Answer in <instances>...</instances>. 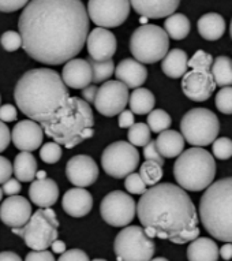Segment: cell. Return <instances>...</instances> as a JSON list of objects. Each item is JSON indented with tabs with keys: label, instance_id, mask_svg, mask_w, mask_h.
Here are the masks:
<instances>
[{
	"label": "cell",
	"instance_id": "22",
	"mask_svg": "<svg viewBox=\"0 0 232 261\" xmlns=\"http://www.w3.org/2000/svg\"><path fill=\"white\" fill-rule=\"evenodd\" d=\"M62 206L71 218H83L93 208V197L86 189H70L63 196Z\"/></svg>",
	"mask_w": 232,
	"mask_h": 261
},
{
	"label": "cell",
	"instance_id": "16",
	"mask_svg": "<svg viewBox=\"0 0 232 261\" xmlns=\"http://www.w3.org/2000/svg\"><path fill=\"white\" fill-rule=\"evenodd\" d=\"M66 175L75 188L85 189L97 180L99 167L91 156L77 154L67 162Z\"/></svg>",
	"mask_w": 232,
	"mask_h": 261
},
{
	"label": "cell",
	"instance_id": "57",
	"mask_svg": "<svg viewBox=\"0 0 232 261\" xmlns=\"http://www.w3.org/2000/svg\"><path fill=\"white\" fill-rule=\"evenodd\" d=\"M151 261H169V260H167L165 257H156V258H152Z\"/></svg>",
	"mask_w": 232,
	"mask_h": 261
},
{
	"label": "cell",
	"instance_id": "52",
	"mask_svg": "<svg viewBox=\"0 0 232 261\" xmlns=\"http://www.w3.org/2000/svg\"><path fill=\"white\" fill-rule=\"evenodd\" d=\"M97 90H99V88L96 85H89L88 88H85V89H82V97H83L82 100H83L85 103L89 104V106H91L92 103H95Z\"/></svg>",
	"mask_w": 232,
	"mask_h": 261
},
{
	"label": "cell",
	"instance_id": "56",
	"mask_svg": "<svg viewBox=\"0 0 232 261\" xmlns=\"http://www.w3.org/2000/svg\"><path fill=\"white\" fill-rule=\"evenodd\" d=\"M36 178L39 180H43L47 178V172L45 171H37V174H36Z\"/></svg>",
	"mask_w": 232,
	"mask_h": 261
},
{
	"label": "cell",
	"instance_id": "37",
	"mask_svg": "<svg viewBox=\"0 0 232 261\" xmlns=\"http://www.w3.org/2000/svg\"><path fill=\"white\" fill-rule=\"evenodd\" d=\"M212 64H213V56L208 52L198 49L193 55L191 59H189L187 67H191V70H207L211 71Z\"/></svg>",
	"mask_w": 232,
	"mask_h": 261
},
{
	"label": "cell",
	"instance_id": "25",
	"mask_svg": "<svg viewBox=\"0 0 232 261\" xmlns=\"http://www.w3.org/2000/svg\"><path fill=\"white\" fill-rule=\"evenodd\" d=\"M156 146H157L159 153L164 159L178 158L185 149V140L179 132L165 130L159 134V137L156 140Z\"/></svg>",
	"mask_w": 232,
	"mask_h": 261
},
{
	"label": "cell",
	"instance_id": "7",
	"mask_svg": "<svg viewBox=\"0 0 232 261\" xmlns=\"http://www.w3.org/2000/svg\"><path fill=\"white\" fill-rule=\"evenodd\" d=\"M57 228L59 220L56 218L55 211L45 208L36 211L25 226L21 228H11V231L21 237L26 246L33 249L35 252H40L47 250L57 240Z\"/></svg>",
	"mask_w": 232,
	"mask_h": 261
},
{
	"label": "cell",
	"instance_id": "44",
	"mask_svg": "<svg viewBox=\"0 0 232 261\" xmlns=\"http://www.w3.org/2000/svg\"><path fill=\"white\" fill-rule=\"evenodd\" d=\"M26 0H0V13H14L17 10L25 9Z\"/></svg>",
	"mask_w": 232,
	"mask_h": 261
},
{
	"label": "cell",
	"instance_id": "18",
	"mask_svg": "<svg viewBox=\"0 0 232 261\" xmlns=\"http://www.w3.org/2000/svg\"><path fill=\"white\" fill-rule=\"evenodd\" d=\"M11 140L15 148L22 152H33L39 149L44 140V132L39 123L31 119L18 122L11 132Z\"/></svg>",
	"mask_w": 232,
	"mask_h": 261
},
{
	"label": "cell",
	"instance_id": "61",
	"mask_svg": "<svg viewBox=\"0 0 232 261\" xmlns=\"http://www.w3.org/2000/svg\"><path fill=\"white\" fill-rule=\"evenodd\" d=\"M92 261H107V260H104V258H95V260H92Z\"/></svg>",
	"mask_w": 232,
	"mask_h": 261
},
{
	"label": "cell",
	"instance_id": "38",
	"mask_svg": "<svg viewBox=\"0 0 232 261\" xmlns=\"http://www.w3.org/2000/svg\"><path fill=\"white\" fill-rule=\"evenodd\" d=\"M216 108L225 115H232V86L221 88L216 94Z\"/></svg>",
	"mask_w": 232,
	"mask_h": 261
},
{
	"label": "cell",
	"instance_id": "53",
	"mask_svg": "<svg viewBox=\"0 0 232 261\" xmlns=\"http://www.w3.org/2000/svg\"><path fill=\"white\" fill-rule=\"evenodd\" d=\"M0 261H22V258L14 252H0Z\"/></svg>",
	"mask_w": 232,
	"mask_h": 261
},
{
	"label": "cell",
	"instance_id": "33",
	"mask_svg": "<svg viewBox=\"0 0 232 261\" xmlns=\"http://www.w3.org/2000/svg\"><path fill=\"white\" fill-rule=\"evenodd\" d=\"M88 63L91 64L92 75H93L92 82H95V84L107 81L108 78L115 73V63L112 59L107 60V62H95V60L89 59Z\"/></svg>",
	"mask_w": 232,
	"mask_h": 261
},
{
	"label": "cell",
	"instance_id": "4",
	"mask_svg": "<svg viewBox=\"0 0 232 261\" xmlns=\"http://www.w3.org/2000/svg\"><path fill=\"white\" fill-rule=\"evenodd\" d=\"M95 116L91 106L79 97H70L66 107L51 122L41 123L43 132L57 145L67 149L93 137Z\"/></svg>",
	"mask_w": 232,
	"mask_h": 261
},
{
	"label": "cell",
	"instance_id": "46",
	"mask_svg": "<svg viewBox=\"0 0 232 261\" xmlns=\"http://www.w3.org/2000/svg\"><path fill=\"white\" fill-rule=\"evenodd\" d=\"M11 175H13V164L9 159L0 156V185L7 182Z\"/></svg>",
	"mask_w": 232,
	"mask_h": 261
},
{
	"label": "cell",
	"instance_id": "35",
	"mask_svg": "<svg viewBox=\"0 0 232 261\" xmlns=\"http://www.w3.org/2000/svg\"><path fill=\"white\" fill-rule=\"evenodd\" d=\"M171 116L163 110H153L148 115V127L153 133H163V132L171 127Z\"/></svg>",
	"mask_w": 232,
	"mask_h": 261
},
{
	"label": "cell",
	"instance_id": "12",
	"mask_svg": "<svg viewBox=\"0 0 232 261\" xmlns=\"http://www.w3.org/2000/svg\"><path fill=\"white\" fill-rule=\"evenodd\" d=\"M100 214L104 222L113 227L129 226L137 214V204L127 193L115 190L108 193L100 204Z\"/></svg>",
	"mask_w": 232,
	"mask_h": 261
},
{
	"label": "cell",
	"instance_id": "39",
	"mask_svg": "<svg viewBox=\"0 0 232 261\" xmlns=\"http://www.w3.org/2000/svg\"><path fill=\"white\" fill-rule=\"evenodd\" d=\"M40 158H41L43 162L48 163V164H55V163L59 162L62 158L61 145H57V144L53 141L47 142V144L41 146V149H40Z\"/></svg>",
	"mask_w": 232,
	"mask_h": 261
},
{
	"label": "cell",
	"instance_id": "48",
	"mask_svg": "<svg viewBox=\"0 0 232 261\" xmlns=\"http://www.w3.org/2000/svg\"><path fill=\"white\" fill-rule=\"evenodd\" d=\"M25 261H55L53 253L49 250H40V252L27 253Z\"/></svg>",
	"mask_w": 232,
	"mask_h": 261
},
{
	"label": "cell",
	"instance_id": "32",
	"mask_svg": "<svg viewBox=\"0 0 232 261\" xmlns=\"http://www.w3.org/2000/svg\"><path fill=\"white\" fill-rule=\"evenodd\" d=\"M191 25H190L189 18L183 14H172L164 21V32L167 33L168 37L173 40L186 39L190 33Z\"/></svg>",
	"mask_w": 232,
	"mask_h": 261
},
{
	"label": "cell",
	"instance_id": "5",
	"mask_svg": "<svg viewBox=\"0 0 232 261\" xmlns=\"http://www.w3.org/2000/svg\"><path fill=\"white\" fill-rule=\"evenodd\" d=\"M201 223L213 238L232 244V176L212 184L199 200Z\"/></svg>",
	"mask_w": 232,
	"mask_h": 261
},
{
	"label": "cell",
	"instance_id": "50",
	"mask_svg": "<svg viewBox=\"0 0 232 261\" xmlns=\"http://www.w3.org/2000/svg\"><path fill=\"white\" fill-rule=\"evenodd\" d=\"M11 142V132L2 120H0V152L7 149V146Z\"/></svg>",
	"mask_w": 232,
	"mask_h": 261
},
{
	"label": "cell",
	"instance_id": "51",
	"mask_svg": "<svg viewBox=\"0 0 232 261\" xmlns=\"http://www.w3.org/2000/svg\"><path fill=\"white\" fill-rule=\"evenodd\" d=\"M118 124L122 128H130L134 124V114L130 110H123L119 114V119H118Z\"/></svg>",
	"mask_w": 232,
	"mask_h": 261
},
{
	"label": "cell",
	"instance_id": "27",
	"mask_svg": "<svg viewBox=\"0 0 232 261\" xmlns=\"http://www.w3.org/2000/svg\"><path fill=\"white\" fill-rule=\"evenodd\" d=\"M197 28L201 37L208 41H216L225 33V21L220 14L209 13L198 19Z\"/></svg>",
	"mask_w": 232,
	"mask_h": 261
},
{
	"label": "cell",
	"instance_id": "20",
	"mask_svg": "<svg viewBox=\"0 0 232 261\" xmlns=\"http://www.w3.org/2000/svg\"><path fill=\"white\" fill-rule=\"evenodd\" d=\"M62 81L73 89H85L92 82L91 64L85 59H71L63 66Z\"/></svg>",
	"mask_w": 232,
	"mask_h": 261
},
{
	"label": "cell",
	"instance_id": "23",
	"mask_svg": "<svg viewBox=\"0 0 232 261\" xmlns=\"http://www.w3.org/2000/svg\"><path fill=\"white\" fill-rule=\"evenodd\" d=\"M130 6L135 10V13L139 14L143 18H168L179 7L178 0H134L130 2Z\"/></svg>",
	"mask_w": 232,
	"mask_h": 261
},
{
	"label": "cell",
	"instance_id": "34",
	"mask_svg": "<svg viewBox=\"0 0 232 261\" xmlns=\"http://www.w3.org/2000/svg\"><path fill=\"white\" fill-rule=\"evenodd\" d=\"M163 167L155 162H145L139 168V176L147 186H156L163 178Z\"/></svg>",
	"mask_w": 232,
	"mask_h": 261
},
{
	"label": "cell",
	"instance_id": "8",
	"mask_svg": "<svg viewBox=\"0 0 232 261\" xmlns=\"http://www.w3.org/2000/svg\"><path fill=\"white\" fill-rule=\"evenodd\" d=\"M169 49V37L157 25H141L134 30L130 39V51L134 59L142 64L160 62Z\"/></svg>",
	"mask_w": 232,
	"mask_h": 261
},
{
	"label": "cell",
	"instance_id": "47",
	"mask_svg": "<svg viewBox=\"0 0 232 261\" xmlns=\"http://www.w3.org/2000/svg\"><path fill=\"white\" fill-rule=\"evenodd\" d=\"M18 112L17 108L14 107L13 104H5L0 107V120L5 123V122H13L17 119Z\"/></svg>",
	"mask_w": 232,
	"mask_h": 261
},
{
	"label": "cell",
	"instance_id": "14",
	"mask_svg": "<svg viewBox=\"0 0 232 261\" xmlns=\"http://www.w3.org/2000/svg\"><path fill=\"white\" fill-rule=\"evenodd\" d=\"M129 88L119 81H107L100 86L95 99V108L104 116L119 115L129 103Z\"/></svg>",
	"mask_w": 232,
	"mask_h": 261
},
{
	"label": "cell",
	"instance_id": "43",
	"mask_svg": "<svg viewBox=\"0 0 232 261\" xmlns=\"http://www.w3.org/2000/svg\"><path fill=\"white\" fill-rule=\"evenodd\" d=\"M143 156L147 159V162H155L159 166H161V167L164 166V158L159 153L157 146H156V141H152L151 140L148 145L143 146Z\"/></svg>",
	"mask_w": 232,
	"mask_h": 261
},
{
	"label": "cell",
	"instance_id": "3",
	"mask_svg": "<svg viewBox=\"0 0 232 261\" xmlns=\"http://www.w3.org/2000/svg\"><path fill=\"white\" fill-rule=\"evenodd\" d=\"M69 88L61 74L52 69H33L26 71L14 89L17 107L33 122H51L66 107Z\"/></svg>",
	"mask_w": 232,
	"mask_h": 261
},
{
	"label": "cell",
	"instance_id": "59",
	"mask_svg": "<svg viewBox=\"0 0 232 261\" xmlns=\"http://www.w3.org/2000/svg\"><path fill=\"white\" fill-rule=\"evenodd\" d=\"M2 197H3V190L0 188V201H2Z\"/></svg>",
	"mask_w": 232,
	"mask_h": 261
},
{
	"label": "cell",
	"instance_id": "45",
	"mask_svg": "<svg viewBox=\"0 0 232 261\" xmlns=\"http://www.w3.org/2000/svg\"><path fill=\"white\" fill-rule=\"evenodd\" d=\"M57 261H91L89 256L81 249H70L66 250Z\"/></svg>",
	"mask_w": 232,
	"mask_h": 261
},
{
	"label": "cell",
	"instance_id": "31",
	"mask_svg": "<svg viewBox=\"0 0 232 261\" xmlns=\"http://www.w3.org/2000/svg\"><path fill=\"white\" fill-rule=\"evenodd\" d=\"M211 74L216 86H232V60L228 56H217L213 59Z\"/></svg>",
	"mask_w": 232,
	"mask_h": 261
},
{
	"label": "cell",
	"instance_id": "26",
	"mask_svg": "<svg viewBox=\"0 0 232 261\" xmlns=\"http://www.w3.org/2000/svg\"><path fill=\"white\" fill-rule=\"evenodd\" d=\"M219 246L211 238H197L190 242L187 248L189 261H217L219 260Z\"/></svg>",
	"mask_w": 232,
	"mask_h": 261
},
{
	"label": "cell",
	"instance_id": "29",
	"mask_svg": "<svg viewBox=\"0 0 232 261\" xmlns=\"http://www.w3.org/2000/svg\"><path fill=\"white\" fill-rule=\"evenodd\" d=\"M14 175L19 182H32L37 174V162L31 152H21L17 154L13 164Z\"/></svg>",
	"mask_w": 232,
	"mask_h": 261
},
{
	"label": "cell",
	"instance_id": "24",
	"mask_svg": "<svg viewBox=\"0 0 232 261\" xmlns=\"http://www.w3.org/2000/svg\"><path fill=\"white\" fill-rule=\"evenodd\" d=\"M29 197L40 210L51 208L59 198V188L53 179L45 178L43 180L36 179L29 188Z\"/></svg>",
	"mask_w": 232,
	"mask_h": 261
},
{
	"label": "cell",
	"instance_id": "21",
	"mask_svg": "<svg viewBox=\"0 0 232 261\" xmlns=\"http://www.w3.org/2000/svg\"><path fill=\"white\" fill-rule=\"evenodd\" d=\"M115 77L116 81L122 82L127 88L137 89L147 81L148 69L135 59L127 58L121 60V63L116 66Z\"/></svg>",
	"mask_w": 232,
	"mask_h": 261
},
{
	"label": "cell",
	"instance_id": "36",
	"mask_svg": "<svg viewBox=\"0 0 232 261\" xmlns=\"http://www.w3.org/2000/svg\"><path fill=\"white\" fill-rule=\"evenodd\" d=\"M151 133L152 132L149 130L147 123H134L129 128L127 138L133 146H142L143 148L151 141Z\"/></svg>",
	"mask_w": 232,
	"mask_h": 261
},
{
	"label": "cell",
	"instance_id": "28",
	"mask_svg": "<svg viewBox=\"0 0 232 261\" xmlns=\"http://www.w3.org/2000/svg\"><path fill=\"white\" fill-rule=\"evenodd\" d=\"M187 63H189V58L183 49L175 48L168 51L165 58L161 62V70L163 73L169 78H182L187 73Z\"/></svg>",
	"mask_w": 232,
	"mask_h": 261
},
{
	"label": "cell",
	"instance_id": "13",
	"mask_svg": "<svg viewBox=\"0 0 232 261\" xmlns=\"http://www.w3.org/2000/svg\"><path fill=\"white\" fill-rule=\"evenodd\" d=\"M130 2L127 0H91L88 3V17L97 28L108 29L125 23L130 15Z\"/></svg>",
	"mask_w": 232,
	"mask_h": 261
},
{
	"label": "cell",
	"instance_id": "41",
	"mask_svg": "<svg viewBox=\"0 0 232 261\" xmlns=\"http://www.w3.org/2000/svg\"><path fill=\"white\" fill-rule=\"evenodd\" d=\"M0 44H2V47L5 48L6 51H17V49L22 47L21 35L18 32H14V30H7L0 37Z\"/></svg>",
	"mask_w": 232,
	"mask_h": 261
},
{
	"label": "cell",
	"instance_id": "9",
	"mask_svg": "<svg viewBox=\"0 0 232 261\" xmlns=\"http://www.w3.org/2000/svg\"><path fill=\"white\" fill-rule=\"evenodd\" d=\"M182 137L195 148L211 145L220 132L219 118L208 108H193L181 120Z\"/></svg>",
	"mask_w": 232,
	"mask_h": 261
},
{
	"label": "cell",
	"instance_id": "15",
	"mask_svg": "<svg viewBox=\"0 0 232 261\" xmlns=\"http://www.w3.org/2000/svg\"><path fill=\"white\" fill-rule=\"evenodd\" d=\"M216 84L211 71L191 70L182 77V90L193 101H207L215 93Z\"/></svg>",
	"mask_w": 232,
	"mask_h": 261
},
{
	"label": "cell",
	"instance_id": "42",
	"mask_svg": "<svg viewBox=\"0 0 232 261\" xmlns=\"http://www.w3.org/2000/svg\"><path fill=\"white\" fill-rule=\"evenodd\" d=\"M125 188L131 194H139V196L147 192V185L143 184V180L137 172H133V174L126 176Z\"/></svg>",
	"mask_w": 232,
	"mask_h": 261
},
{
	"label": "cell",
	"instance_id": "40",
	"mask_svg": "<svg viewBox=\"0 0 232 261\" xmlns=\"http://www.w3.org/2000/svg\"><path fill=\"white\" fill-rule=\"evenodd\" d=\"M212 152H213L216 159L227 160L232 156V140L227 137L216 138L213 145H212Z\"/></svg>",
	"mask_w": 232,
	"mask_h": 261
},
{
	"label": "cell",
	"instance_id": "1",
	"mask_svg": "<svg viewBox=\"0 0 232 261\" xmlns=\"http://www.w3.org/2000/svg\"><path fill=\"white\" fill-rule=\"evenodd\" d=\"M18 29L27 55L57 66L82 51L89 35V17L81 0H33L22 10Z\"/></svg>",
	"mask_w": 232,
	"mask_h": 261
},
{
	"label": "cell",
	"instance_id": "19",
	"mask_svg": "<svg viewBox=\"0 0 232 261\" xmlns=\"http://www.w3.org/2000/svg\"><path fill=\"white\" fill-rule=\"evenodd\" d=\"M32 214L31 202L22 196H11L2 202L0 206V220L11 228L25 226Z\"/></svg>",
	"mask_w": 232,
	"mask_h": 261
},
{
	"label": "cell",
	"instance_id": "55",
	"mask_svg": "<svg viewBox=\"0 0 232 261\" xmlns=\"http://www.w3.org/2000/svg\"><path fill=\"white\" fill-rule=\"evenodd\" d=\"M52 250H53V253H59V254H63V253L66 252V244L63 242V241H59L56 240L53 244L51 245Z\"/></svg>",
	"mask_w": 232,
	"mask_h": 261
},
{
	"label": "cell",
	"instance_id": "30",
	"mask_svg": "<svg viewBox=\"0 0 232 261\" xmlns=\"http://www.w3.org/2000/svg\"><path fill=\"white\" fill-rule=\"evenodd\" d=\"M129 104L130 111L133 114H137V115L151 114L155 110V94L145 88H137V89L133 90V93L130 94Z\"/></svg>",
	"mask_w": 232,
	"mask_h": 261
},
{
	"label": "cell",
	"instance_id": "6",
	"mask_svg": "<svg viewBox=\"0 0 232 261\" xmlns=\"http://www.w3.org/2000/svg\"><path fill=\"white\" fill-rule=\"evenodd\" d=\"M215 175V158L204 148H190L182 152L173 164V176L179 188L189 192L208 189L213 184Z\"/></svg>",
	"mask_w": 232,
	"mask_h": 261
},
{
	"label": "cell",
	"instance_id": "2",
	"mask_svg": "<svg viewBox=\"0 0 232 261\" xmlns=\"http://www.w3.org/2000/svg\"><path fill=\"white\" fill-rule=\"evenodd\" d=\"M137 215L149 238L183 245L199 237L198 215L190 196L178 185L160 184L143 193Z\"/></svg>",
	"mask_w": 232,
	"mask_h": 261
},
{
	"label": "cell",
	"instance_id": "58",
	"mask_svg": "<svg viewBox=\"0 0 232 261\" xmlns=\"http://www.w3.org/2000/svg\"><path fill=\"white\" fill-rule=\"evenodd\" d=\"M139 22H141L142 25H147V22H148V18H143V17H141V19H139Z\"/></svg>",
	"mask_w": 232,
	"mask_h": 261
},
{
	"label": "cell",
	"instance_id": "49",
	"mask_svg": "<svg viewBox=\"0 0 232 261\" xmlns=\"http://www.w3.org/2000/svg\"><path fill=\"white\" fill-rule=\"evenodd\" d=\"M21 184H19V180L17 179H11L10 178L7 182H5L3 184V186H2V190H3V194H6V196H9V197H11V196H17L18 193L21 192Z\"/></svg>",
	"mask_w": 232,
	"mask_h": 261
},
{
	"label": "cell",
	"instance_id": "17",
	"mask_svg": "<svg viewBox=\"0 0 232 261\" xmlns=\"http://www.w3.org/2000/svg\"><path fill=\"white\" fill-rule=\"evenodd\" d=\"M86 45L91 59L95 62L111 60L118 48L115 35L108 29H101V28H96L88 35Z\"/></svg>",
	"mask_w": 232,
	"mask_h": 261
},
{
	"label": "cell",
	"instance_id": "11",
	"mask_svg": "<svg viewBox=\"0 0 232 261\" xmlns=\"http://www.w3.org/2000/svg\"><path fill=\"white\" fill-rule=\"evenodd\" d=\"M139 152L127 141H116L108 145L101 154V166L105 174L122 179L137 170Z\"/></svg>",
	"mask_w": 232,
	"mask_h": 261
},
{
	"label": "cell",
	"instance_id": "10",
	"mask_svg": "<svg viewBox=\"0 0 232 261\" xmlns=\"http://www.w3.org/2000/svg\"><path fill=\"white\" fill-rule=\"evenodd\" d=\"M113 250L118 261H151L156 252V245L142 227L127 226L118 232Z\"/></svg>",
	"mask_w": 232,
	"mask_h": 261
},
{
	"label": "cell",
	"instance_id": "60",
	"mask_svg": "<svg viewBox=\"0 0 232 261\" xmlns=\"http://www.w3.org/2000/svg\"><path fill=\"white\" fill-rule=\"evenodd\" d=\"M229 33H231V37H232V19H231V25H229Z\"/></svg>",
	"mask_w": 232,
	"mask_h": 261
},
{
	"label": "cell",
	"instance_id": "54",
	"mask_svg": "<svg viewBox=\"0 0 232 261\" xmlns=\"http://www.w3.org/2000/svg\"><path fill=\"white\" fill-rule=\"evenodd\" d=\"M219 254L223 257L224 260L228 261L232 258V244H225L223 248L219 250Z\"/></svg>",
	"mask_w": 232,
	"mask_h": 261
}]
</instances>
